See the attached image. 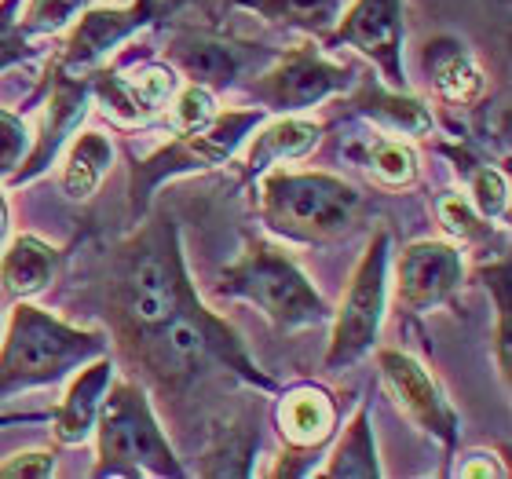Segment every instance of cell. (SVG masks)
<instances>
[{
  "label": "cell",
  "mask_w": 512,
  "mask_h": 479,
  "mask_svg": "<svg viewBox=\"0 0 512 479\" xmlns=\"http://www.w3.org/2000/svg\"><path fill=\"white\" fill-rule=\"evenodd\" d=\"M191 289V275L180 253V231L172 216H161L158 224L143 227L125 245L121 275L114 286V330L121 348L128 352L132 344L158 330Z\"/></svg>",
  "instance_id": "obj_1"
},
{
  "label": "cell",
  "mask_w": 512,
  "mask_h": 479,
  "mask_svg": "<svg viewBox=\"0 0 512 479\" xmlns=\"http://www.w3.org/2000/svg\"><path fill=\"white\" fill-rule=\"evenodd\" d=\"M128 355L165 388L191 381L194 373L205 370L209 362H227V370H238V377H246L260 392H275L278 388L267 373H260V366H253V359L238 341V333L220 315L205 308L194 289L158 330L147 333L139 344H132Z\"/></svg>",
  "instance_id": "obj_2"
},
{
  "label": "cell",
  "mask_w": 512,
  "mask_h": 479,
  "mask_svg": "<svg viewBox=\"0 0 512 479\" xmlns=\"http://www.w3.org/2000/svg\"><path fill=\"white\" fill-rule=\"evenodd\" d=\"M107 348V333L81 330L30 300H15L0 333V399L66 381L85 362L107 355Z\"/></svg>",
  "instance_id": "obj_3"
},
{
  "label": "cell",
  "mask_w": 512,
  "mask_h": 479,
  "mask_svg": "<svg viewBox=\"0 0 512 479\" xmlns=\"http://www.w3.org/2000/svg\"><path fill=\"white\" fill-rule=\"evenodd\" d=\"M96 465L92 476H158V479H183L187 469L176 458L169 436L161 432L158 417L150 410L147 392L136 381H110L103 406L96 417Z\"/></svg>",
  "instance_id": "obj_4"
},
{
  "label": "cell",
  "mask_w": 512,
  "mask_h": 479,
  "mask_svg": "<svg viewBox=\"0 0 512 479\" xmlns=\"http://www.w3.org/2000/svg\"><path fill=\"white\" fill-rule=\"evenodd\" d=\"M216 297L246 300L282 333L311 330L330 319L326 300L297 267V260L267 238H249L246 253L220 271Z\"/></svg>",
  "instance_id": "obj_5"
},
{
  "label": "cell",
  "mask_w": 512,
  "mask_h": 479,
  "mask_svg": "<svg viewBox=\"0 0 512 479\" xmlns=\"http://www.w3.org/2000/svg\"><path fill=\"white\" fill-rule=\"evenodd\" d=\"M363 194L330 172L267 169L260 176V220L286 242L319 245L352 231Z\"/></svg>",
  "instance_id": "obj_6"
},
{
  "label": "cell",
  "mask_w": 512,
  "mask_h": 479,
  "mask_svg": "<svg viewBox=\"0 0 512 479\" xmlns=\"http://www.w3.org/2000/svg\"><path fill=\"white\" fill-rule=\"evenodd\" d=\"M264 118H267V110H260V107L220 110L205 128L176 132V139H169L165 147H158L154 154H147V158H139L136 165H132V183H128L132 213L136 216L147 213L154 191H158L165 180H172V176L209 172V169L227 165V161L242 150L249 132H253Z\"/></svg>",
  "instance_id": "obj_7"
},
{
  "label": "cell",
  "mask_w": 512,
  "mask_h": 479,
  "mask_svg": "<svg viewBox=\"0 0 512 479\" xmlns=\"http://www.w3.org/2000/svg\"><path fill=\"white\" fill-rule=\"evenodd\" d=\"M384 308H388V231H377L333 311L326 370H348L363 355L374 352L381 341Z\"/></svg>",
  "instance_id": "obj_8"
},
{
  "label": "cell",
  "mask_w": 512,
  "mask_h": 479,
  "mask_svg": "<svg viewBox=\"0 0 512 479\" xmlns=\"http://www.w3.org/2000/svg\"><path fill=\"white\" fill-rule=\"evenodd\" d=\"M352 81V66L333 63L315 44H297V48L278 55L271 70L249 81L246 92L267 114H300V110L319 107L330 96L344 92Z\"/></svg>",
  "instance_id": "obj_9"
},
{
  "label": "cell",
  "mask_w": 512,
  "mask_h": 479,
  "mask_svg": "<svg viewBox=\"0 0 512 479\" xmlns=\"http://www.w3.org/2000/svg\"><path fill=\"white\" fill-rule=\"evenodd\" d=\"M377 370H381L388 392L410 421H414L425 436L443 443L447 458H454L461 439V417L439 381L414 359V355L399 352V348H377Z\"/></svg>",
  "instance_id": "obj_10"
},
{
  "label": "cell",
  "mask_w": 512,
  "mask_h": 479,
  "mask_svg": "<svg viewBox=\"0 0 512 479\" xmlns=\"http://www.w3.org/2000/svg\"><path fill=\"white\" fill-rule=\"evenodd\" d=\"M154 15H158L154 0H132V4H121V8L88 4V8H81V19H74V26L66 33L63 52H59L55 63L63 66L66 74L88 77L92 70L103 66V59H110V52L118 44L136 37L143 26H150Z\"/></svg>",
  "instance_id": "obj_11"
},
{
  "label": "cell",
  "mask_w": 512,
  "mask_h": 479,
  "mask_svg": "<svg viewBox=\"0 0 512 479\" xmlns=\"http://www.w3.org/2000/svg\"><path fill=\"white\" fill-rule=\"evenodd\" d=\"M403 0H352L333 26V44H348L381 70L388 88L406 92L403 66Z\"/></svg>",
  "instance_id": "obj_12"
},
{
  "label": "cell",
  "mask_w": 512,
  "mask_h": 479,
  "mask_svg": "<svg viewBox=\"0 0 512 479\" xmlns=\"http://www.w3.org/2000/svg\"><path fill=\"white\" fill-rule=\"evenodd\" d=\"M88 103H92V88H88V77L66 74L63 66L52 63L48 66V114L41 121V132L30 139V150L15 172H11L8 187H22V183H33L41 172H48L59 158V150L70 136H74L81 121L88 114Z\"/></svg>",
  "instance_id": "obj_13"
},
{
  "label": "cell",
  "mask_w": 512,
  "mask_h": 479,
  "mask_svg": "<svg viewBox=\"0 0 512 479\" xmlns=\"http://www.w3.org/2000/svg\"><path fill=\"white\" fill-rule=\"evenodd\" d=\"M465 282V256L450 242H410L395 264V293L410 311H432L454 304Z\"/></svg>",
  "instance_id": "obj_14"
},
{
  "label": "cell",
  "mask_w": 512,
  "mask_h": 479,
  "mask_svg": "<svg viewBox=\"0 0 512 479\" xmlns=\"http://www.w3.org/2000/svg\"><path fill=\"white\" fill-rule=\"evenodd\" d=\"M278 436L293 450H322L341 428V406L330 388L300 381L282 392L275 410Z\"/></svg>",
  "instance_id": "obj_15"
},
{
  "label": "cell",
  "mask_w": 512,
  "mask_h": 479,
  "mask_svg": "<svg viewBox=\"0 0 512 479\" xmlns=\"http://www.w3.org/2000/svg\"><path fill=\"white\" fill-rule=\"evenodd\" d=\"M110 381H114V362L110 355H99V359L85 362L81 370L70 373V384H66V395L59 399L48 421L55 428V439L63 447H81L92 439L96 432V417L99 406H103V395H107Z\"/></svg>",
  "instance_id": "obj_16"
},
{
  "label": "cell",
  "mask_w": 512,
  "mask_h": 479,
  "mask_svg": "<svg viewBox=\"0 0 512 479\" xmlns=\"http://www.w3.org/2000/svg\"><path fill=\"white\" fill-rule=\"evenodd\" d=\"M421 66L428 74V85L450 107H476L487 96V74L476 63V55L458 37H432L421 48Z\"/></svg>",
  "instance_id": "obj_17"
},
{
  "label": "cell",
  "mask_w": 512,
  "mask_h": 479,
  "mask_svg": "<svg viewBox=\"0 0 512 479\" xmlns=\"http://www.w3.org/2000/svg\"><path fill=\"white\" fill-rule=\"evenodd\" d=\"M322 125L304 121L297 114H278L275 121H260L249 132V147L242 154V183H256L267 169H275L278 161L308 158L311 150L319 147Z\"/></svg>",
  "instance_id": "obj_18"
},
{
  "label": "cell",
  "mask_w": 512,
  "mask_h": 479,
  "mask_svg": "<svg viewBox=\"0 0 512 479\" xmlns=\"http://www.w3.org/2000/svg\"><path fill=\"white\" fill-rule=\"evenodd\" d=\"M165 59L183 81L191 85H202L209 92H227L235 85L238 70H242V59L231 44L216 41V37H205V33L180 30L172 33L169 48H165Z\"/></svg>",
  "instance_id": "obj_19"
},
{
  "label": "cell",
  "mask_w": 512,
  "mask_h": 479,
  "mask_svg": "<svg viewBox=\"0 0 512 479\" xmlns=\"http://www.w3.org/2000/svg\"><path fill=\"white\" fill-rule=\"evenodd\" d=\"M63 264V249L37 235H19L0 249V289L8 300H30L48 289Z\"/></svg>",
  "instance_id": "obj_20"
},
{
  "label": "cell",
  "mask_w": 512,
  "mask_h": 479,
  "mask_svg": "<svg viewBox=\"0 0 512 479\" xmlns=\"http://www.w3.org/2000/svg\"><path fill=\"white\" fill-rule=\"evenodd\" d=\"M110 165H114V143H110V136H103L96 128H85V132L77 128L74 139H70V150H66L59 187H63L70 202H88L99 191V183L107 180Z\"/></svg>",
  "instance_id": "obj_21"
},
{
  "label": "cell",
  "mask_w": 512,
  "mask_h": 479,
  "mask_svg": "<svg viewBox=\"0 0 512 479\" xmlns=\"http://www.w3.org/2000/svg\"><path fill=\"white\" fill-rule=\"evenodd\" d=\"M381 458H377V439L370 425V406H355L352 421L344 425L341 439L333 443L330 458L319 469V479H381Z\"/></svg>",
  "instance_id": "obj_22"
},
{
  "label": "cell",
  "mask_w": 512,
  "mask_h": 479,
  "mask_svg": "<svg viewBox=\"0 0 512 479\" xmlns=\"http://www.w3.org/2000/svg\"><path fill=\"white\" fill-rule=\"evenodd\" d=\"M352 107L366 118L381 121L392 132H403V136H432V114L417 96L410 92H399V88L377 85V81H363L359 92H355Z\"/></svg>",
  "instance_id": "obj_23"
},
{
  "label": "cell",
  "mask_w": 512,
  "mask_h": 479,
  "mask_svg": "<svg viewBox=\"0 0 512 479\" xmlns=\"http://www.w3.org/2000/svg\"><path fill=\"white\" fill-rule=\"evenodd\" d=\"M235 8L253 11L271 26H289L304 33H333L344 0H231Z\"/></svg>",
  "instance_id": "obj_24"
},
{
  "label": "cell",
  "mask_w": 512,
  "mask_h": 479,
  "mask_svg": "<svg viewBox=\"0 0 512 479\" xmlns=\"http://www.w3.org/2000/svg\"><path fill=\"white\" fill-rule=\"evenodd\" d=\"M450 158L458 161V172H465L469 180V202L480 216H487L491 224H509V176L502 169H494L487 161L472 158L469 150L443 147Z\"/></svg>",
  "instance_id": "obj_25"
},
{
  "label": "cell",
  "mask_w": 512,
  "mask_h": 479,
  "mask_svg": "<svg viewBox=\"0 0 512 479\" xmlns=\"http://www.w3.org/2000/svg\"><path fill=\"white\" fill-rule=\"evenodd\" d=\"M483 286L494 297V311H498V330H494V362H498V377L509 388L512 381V333H509V311H512V282H509V260H498V264L483 267L480 271Z\"/></svg>",
  "instance_id": "obj_26"
},
{
  "label": "cell",
  "mask_w": 512,
  "mask_h": 479,
  "mask_svg": "<svg viewBox=\"0 0 512 479\" xmlns=\"http://www.w3.org/2000/svg\"><path fill=\"white\" fill-rule=\"evenodd\" d=\"M366 165H370V172L384 187H395V191L399 187H414L417 172H421L414 143H406V139H377L370 154H366Z\"/></svg>",
  "instance_id": "obj_27"
},
{
  "label": "cell",
  "mask_w": 512,
  "mask_h": 479,
  "mask_svg": "<svg viewBox=\"0 0 512 479\" xmlns=\"http://www.w3.org/2000/svg\"><path fill=\"white\" fill-rule=\"evenodd\" d=\"M436 213H439V224H443V231H447V235H454V238H461L465 245L487 242V238L494 235L491 220L476 213L469 198H461V194H443V198H439V205H436Z\"/></svg>",
  "instance_id": "obj_28"
},
{
  "label": "cell",
  "mask_w": 512,
  "mask_h": 479,
  "mask_svg": "<svg viewBox=\"0 0 512 479\" xmlns=\"http://www.w3.org/2000/svg\"><path fill=\"white\" fill-rule=\"evenodd\" d=\"M88 4H96V0H22L19 26L26 37H48V33L63 30L66 22Z\"/></svg>",
  "instance_id": "obj_29"
},
{
  "label": "cell",
  "mask_w": 512,
  "mask_h": 479,
  "mask_svg": "<svg viewBox=\"0 0 512 479\" xmlns=\"http://www.w3.org/2000/svg\"><path fill=\"white\" fill-rule=\"evenodd\" d=\"M216 114H220L216 92H209V88H202V85H191V81L176 88V96H172V125H176V132L205 128Z\"/></svg>",
  "instance_id": "obj_30"
},
{
  "label": "cell",
  "mask_w": 512,
  "mask_h": 479,
  "mask_svg": "<svg viewBox=\"0 0 512 479\" xmlns=\"http://www.w3.org/2000/svg\"><path fill=\"white\" fill-rule=\"evenodd\" d=\"M19 8L22 0H0V70H8L15 63H30L37 48L19 26Z\"/></svg>",
  "instance_id": "obj_31"
},
{
  "label": "cell",
  "mask_w": 512,
  "mask_h": 479,
  "mask_svg": "<svg viewBox=\"0 0 512 479\" xmlns=\"http://www.w3.org/2000/svg\"><path fill=\"white\" fill-rule=\"evenodd\" d=\"M30 128L19 114L0 107V180H8L11 172L19 169L26 150H30Z\"/></svg>",
  "instance_id": "obj_32"
},
{
  "label": "cell",
  "mask_w": 512,
  "mask_h": 479,
  "mask_svg": "<svg viewBox=\"0 0 512 479\" xmlns=\"http://www.w3.org/2000/svg\"><path fill=\"white\" fill-rule=\"evenodd\" d=\"M55 476L52 450H22L0 465V479H48Z\"/></svg>",
  "instance_id": "obj_33"
},
{
  "label": "cell",
  "mask_w": 512,
  "mask_h": 479,
  "mask_svg": "<svg viewBox=\"0 0 512 479\" xmlns=\"http://www.w3.org/2000/svg\"><path fill=\"white\" fill-rule=\"evenodd\" d=\"M454 472H458V476H465V479H491V476L505 479V476H509V469H505L494 454H469V458L461 461Z\"/></svg>",
  "instance_id": "obj_34"
},
{
  "label": "cell",
  "mask_w": 512,
  "mask_h": 479,
  "mask_svg": "<svg viewBox=\"0 0 512 479\" xmlns=\"http://www.w3.org/2000/svg\"><path fill=\"white\" fill-rule=\"evenodd\" d=\"M8 198H4V187H0V249L8 242Z\"/></svg>",
  "instance_id": "obj_35"
},
{
  "label": "cell",
  "mask_w": 512,
  "mask_h": 479,
  "mask_svg": "<svg viewBox=\"0 0 512 479\" xmlns=\"http://www.w3.org/2000/svg\"><path fill=\"white\" fill-rule=\"evenodd\" d=\"M0 333H4V319H0Z\"/></svg>",
  "instance_id": "obj_36"
}]
</instances>
